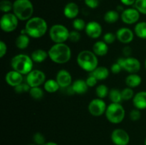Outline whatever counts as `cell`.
<instances>
[{"mask_svg":"<svg viewBox=\"0 0 146 145\" xmlns=\"http://www.w3.org/2000/svg\"><path fill=\"white\" fill-rule=\"evenodd\" d=\"M12 11L19 20L28 21L34 14V6L30 0H15Z\"/></svg>","mask_w":146,"mask_h":145,"instance_id":"4","label":"cell"},{"mask_svg":"<svg viewBox=\"0 0 146 145\" xmlns=\"http://www.w3.org/2000/svg\"><path fill=\"white\" fill-rule=\"evenodd\" d=\"M81 39V34H80L79 31L74 30V31H70L69 37H68V40L71 41V42H78Z\"/></svg>","mask_w":146,"mask_h":145,"instance_id":"39","label":"cell"},{"mask_svg":"<svg viewBox=\"0 0 146 145\" xmlns=\"http://www.w3.org/2000/svg\"><path fill=\"white\" fill-rule=\"evenodd\" d=\"M96 93L98 98L104 99L108 95L109 90H108V88L106 85L101 84V85H98L96 87Z\"/></svg>","mask_w":146,"mask_h":145,"instance_id":"30","label":"cell"},{"mask_svg":"<svg viewBox=\"0 0 146 145\" xmlns=\"http://www.w3.org/2000/svg\"><path fill=\"white\" fill-rule=\"evenodd\" d=\"M44 88L47 92L54 93V92H57L59 90L60 86L57 82L56 80L49 79L46 80V82H44Z\"/></svg>","mask_w":146,"mask_h":145,"instance_id":"26","label":"cell"},{"mask_svg":"<svg viewBox=\"0 0 146 145\" xmlns=\"http://www.w3.org/2000/svg\"><path fill=\"white\" fill-rule=\"evenodd\" d=\"M72 26L74 28V29L76 31H80L82 30H85L86 26V24L85 21L81 18H76L74 19L72 22Z\"/></svg>","mask_w":146,"mask_h":145,"instance_id":"32","label":"cell"},{"mask_svg":"<svg viewBox=\"0 0 146 145\" xmlns=\"http://www.w3.org/2000/svg\"><path fill=\"white\" fill-rule=\"evenodd\" d=\"M141 13L134 7V8H128L124 9L121 12V18L124 24H131L138 23L140 18Z\"/></svg>","mask_w":146,"mask_h":145,"instance_id":"12","label":"cell"},{"mask_svg":"<svg viewBox=\"0 0 146 145\" xmlns=\"http://www.w3.org/2000/svg\"><path fill=\"white\" fill-rule=\"evenodd\" d=\"M86 34L91 38H98L101 36L103 28L101 24L95 21L87 23L85 28Z\"/></svg>","mask_w":146,"mask_h":145,"instance_id":"14","label":"cell"},{"mask_svg":"<svg viewBox=\"0 0 146 145\" xmlns=\"http://www.w3.org/2000/svg\"><path fill=\"white\" fill-rule=\"evenodd\" d=\"M130 119L133 121H138L141 119V113L140 112V109H134L130 112L129 114Z\"/></svg>","mask_w":146,"mask_h":145,"instance_id":"40","label":"cell"},{"mask_svg":"<svg viewBox=\"0 0 146 145\" xmlns=\"http://www.w3.org/2000/svg\"><path fill=\"white\" fill-rule=\"evenodd\" d=\"M29 145H35V144H29Z\"/></svg>","mask_w":146,"mask_h":145,"instance_id":"50","label":"cell"},{"mask_svg":"<svg viewBox=\"0 0 146 145\" xmlns=\"http://www.w3.org/2000/svg\"><path fill=\"white\" fill-rule=\"evenodd\" d=\"M48 57L54 63L64 64L70 61L71 58V50L68 45L63 44H55L48 51Z\"/></svg>","mask_w":146,"mask_h":145,"instance_id":"2","label":"cell"},{"mask_svg":"<svg viewBox=\"0 0 146 145\" xmlns=\"http://www.w3.org/2000/svg\"><path fill=\"white\" fill-rule=\"evenodd\" d=\"M90 74L94 75L98 80H104L109 75V71L105 66H98Z\"/></svg>","mask_w":146,"mask_h":145,"instance_id":"23","label":"cell"},{"mask_svg":"<svg viewBox=\"0 0 146 145\" xmlns=\"http://www.w3.org/2000/svg\"><path fill=\"white\" fill-rule=\"evenodd\" d=\"M57 82L59 85L60 88H68L72 83V76L71 73L66 70H60L56 74V77Z\"/></svg>","mask_w":146,"mask_h":145,"instance_id":"15","label":"cell"},{"mask_svg":"<svg viewBox=\"0 0 146 145\" xmlns=\"http://www.w3.org/2000/svg\"><path fill=\"white\" fill-rule=\"evenodd\" d=\"M119 18V13L115 10H109V11H106V14H104V21L108 24H114L118 21Z\"/></svg>","mask_w":146,"mask_h":145,"instance_id":"28","label":"cell"},{"mask_svg":"<svg viewBox=\"0 0 146 145\" xmlns=\"http://www.w3.org/2000/svg\"><path fill=\"white\" fill-rule=\"evenodd\" d=\"M117 40L123 44H129L133 41L134 38V33L131 29L128 28H121L116 31Z\"/></svg>","mask_w":146,"mask_h":145,"instance_id":"16","label":"cell"},{"mask_svg":"<svg viewBox=\"0 0 146 145\" xmlns=\"http://www.w3.org/2000/svg\"><path fill=\"white\" fill-rule=\"evenodd\" d=\"M144 144L146 145V138H145V142H144Z\"/></svg>","mask_w":146,"mask_h":145,"instance_id":"48","label":"cell"},{"mask_svg":"<svg viewBox=\"0 0 146 145\" xmlns=\"http://www.w3.org/2000/svg\"><path fill=\"white\" fill-rule=\"evenodd\" d=\"M5 80L9 85L15 88L23 82V75L17 71L12 70L9 71L7 73L5 76Z\"/></svg>","mask_w":146,"mask_h":145,"instance_id":"17","label":"cell"},{"mask_svg":"<svg viewBox=\"0 0 146 145\" xmlns=\"http://www.w3.org/2000/svg\"><path fill=\"white\" fill-rule=\"evenodd\" d=\"M116 38V35L113 34L112 32H108L104 34V41L107 44H112Z\"/></svg>","mask_w":146,"mask_h":145,"instance_id":"37","label":"cell"},{"mask_svg":"<svg viewBox=\"0 0 146 145\" xmlns=\"http://www.w3.org/2000/svg\"><path fill=\"white\" fill-rule=\"evenodd\" d=\"M29 94L32 98L35 100H41L44 97V91L40 87H34L31 88Z\"/></svg>","mask_w":146,"mask_h":145,"instance_id":"31","label":"cell"},{"mask_svg":"<svg viewBox=\"0 0 146 145\" xmlns=\"http://www.w3.org/2000/svg\"><path fill=\"white\" fill-rule=\"evenodd\" d=\"M44 145H58L56 143L53 142H46Z\"/></svg>","mask_w":146,"mask_h":145,"instance_id":"47","label":"cell"},{"mask_svg":"<svg viewBox=\"0 0 146 145\" xmlns=\"http://www.w3.org/2000/svg\"><path fill=\"white\" fill-rule=\"evenodd\" d=\"M48 57V52L43 49H36L32 52L31 58L34 63H42Z\"/></svg>","mask_w":146,"mask_h":145,"instance_id":"24","label":"cell"},{"mask_svg":"<svg viewBox=\"0 0 146 145\" xmlns=\"http://www.w3.org/2000/svg\"><path fill=\"white\" fill-rule=\"evenodd\" d=\"M12 70L20 72L22 75H27L33 70L34 61L32 58L26 54H18L11 61Z\"/></svg>","mask_w":146,"mask_h":145,"instance_id":"5","label":"cell"},{"mask_svg":"<svg viewBox=\"0 0 146 145\" xmlns=\"http://www.w3.org/2000/svg\"><path fill=\"white\" fill-rule=\"evenodd\" d=\"M30 37L27 34H21L15 41L16 46L19 49H25L29 46L30 43Z\"/></svg>","mask_w":146,"mask_h":145,"instance_id":"25","label":"cell"},{"mask_svg":"<svg viewBox=\"0 0 146 145\" xmlns=\"http://www.w3.org/2000/svg\"><path fill=\"white\" fill-rule=\"evenodd\" d=\"M7 52V44L4 41H0V58H3Z\"/></svg>","mask_w":146,"mask_h":145,"instance_id":"44","label":"cell"},{"mask_svg":"<svg viewBox=\"0 0 146 145\" xmlns=\"http://www.w3.org/2000/svg\"><path fill=\"white\" fill-rule=\"evenodd\" d=\"M78 66L87 72H93L98 67V60L93 51L84 50L78 54L76 58Z\"/></svg>","mask_w":146,"mask_h":145,"instance_id":"3","label":"cell"},{"mask_svg":"<svg viewBox=\"0 0 146 145\" xmlns=\"http://www.w3.org/2000/svg\"><path fill=\"white\" fill-rule=\"evenodd\" d=\"M111 141L115 145H128L130 136L128 132L123 129H115L111 133Z\"/></svg>","mask_w":146,"mask_h":145,"instance_id":"13","label":"cell"},{"mask_svg":"<svg viewBox=\"0 0 146 145\" xmlns=\"http://www.w3.org/2000/svg\"><path fill=\"white\" fill-rule=\"evenodd\" d=\"M86 82L88 87H94L96 85L97 82H98V80H97L94 75L90 74L89 76H88V78H87V79L86 80Z\"/></svg>","mask_w":146,"mask_h":145,"instance_id":"42","label":"cell"},{"mask_svg":"<svg viewBox=\"0 0 146 145\" xmlns=\"http://www.w3.org/2000/svg\"><path fill=\"white\" fill-rule=\"evenodd\" d=\"M89 87L87 85L86 80L78 79L74 81L71 85V88L73 90L74 93L78 94V95H83L88 91Z\"/></svg>","mask_w":146,"mask_h":145,"instance_id":"20","label":"cell"},{"mask_svg":"<svg viewBox=\"0 0 146 145\" xmlns=\"http://www.w3.org/2000/svg\"><path fill=\"white\" fill-rule=\"evenodd\" d=\"M122 70H123L122 67L121 66V65H120L118 62H116V63H115L113 64L111 67V71L113 74L120 73V72H121Z\"/></svg>","mask_w":146,"mask_h":145,"instance_id":"43","label":"cell"},{"mask_svg":"<svg viewBox=\"0 0 146 145\" xmlns=\"http://www.w3.org/2000/svg\"><path fill=\"white\" fill-rule=\"evenodd\" d=\"M106 104L101 98H95L90 102L88 109L91 115L95 117H99L106 113Z\"/></svg>","mask_w":146,"mask_h":145,"instance_id":"11","label":"cell"},{"mask_svg":"<svg viewBox=\"0 0 146 145\" xmlns=\"http://www.w3.org/2000/svg\"><path fill=\"white\" fill-rule=\"evenodd\" d=\"M121 95H122L123 100L128 101L133 99L135 95L133 90L131 88H125L121 90Z\"/></svg>","mask_w":146,"mask_h":145,"instance_id":"34","label":"cell"},{"mask_svg":"<svg viewBox=\"0 0 146 145\" xmlns=\"http://www.w3.org/2000/svg\"><path fill=\"white\" fill-rule=\"evenodd\" d=\"M93 52L97 56H104L108 52V45L104 41H98L93 45Z\"/></svg>","mask_w":146,"mask_h":145,"instance_id":"21","label":"cell"},{"mask_svg":"<svg viewBox=\"0 0 146 145\" xmlns=\"http://www.w3.org/2000/svg\"><path fill=\"white\" fill-rule=\"evenodd\" d=\"M134 7L141 14L146 15V0H136Z\"/></svg>","mask_w":146,"mask_h":145,"instance_id":"35","label":"cell"},{"mask_svg":"<svg viewBox=\"0 0 146 145\" xmlns=\"http://www.w3.org/2000/svg\"><path fill=\"white\" fill-rule=\"evenodd\" d=\"M120 1H121V2L122 3L123 5L129 7V6L134 5L136 0H120Z\"/></svg>","mask_w":146,"mask_h":145,"instance_id":"46","label":"cell"},{"mask_svg":"<svg viewBox=\"0 0 146 145\" xmlns=\"http://www.w3.org/2000/svg\"><path fill=\"white\" fill-rule=\"evenodd\" d=\"M145 69H146V59H145Z\"/></svg>","mask_w":146,"mask_h":145,"instance_id":"49","label":"cell"},{"mask_svg":"<svg viewBox=\"0 0 146 145\" xmlns=\"http://www.w3.org/2000/svg\"><path fill=\"white\" fill-rule=\"evenodd\" d=\"M33 140L36 145H44L46 143V139L40 132H36L33 136Z\"/></svg>","mask_w":146,"mask_h":145,"instance_id":"36","label":"cell"},{"mask_svg":"<svg viewBox=\"0 0 146 145\" xmlns=\"http://www.w3.org/2000/svg\"><path fill=\"white\" fill-rule=\"evenodd\" d=\"M84 3L90 9H96L99 5V0H84Z\"/></svg>","mask_w":146,"mask_h":145,"instance_id":"41","label":"cell"},{"mask_svg":"<svg viewBox=\"0 0 146 145\" xmlns=\"http://www.w3.org/2000/svg\"><path fill=\"white\" fill-rule=\"evenodd\" d=\"M108 96H109V99L111 101V102L120 103L123 100L121 91L117 88H113V89L110 90Z\"/></svg>","mask_w":146,"mask_h":145,"instance_id":"29","label":"cell"},{"mask_svg":"<svg viewBox=\"0 0 146 145\" xmlns=\"http://www.w3.org/2000/svg\"><path fill=\"white\" fill-rule=\"evenodd\" d=\"M24 29L29 37L39 38L46 34L48 30V24L46 20L41 17H31L26 23Z\"/></svg>","mask_w":146,"mask_h":145,"instance_id":"1","label":"cell"},{"mask_svg":"<svg viewBox=\"0 0 146 145\" xmlns=\"http://www.w3.org/2000/svg\"><path fill=\"white\" fill-rule=\"evenodd\" d=\"M117 62L122 68L130 73H136L141 70V64L139 60L134 57H125L118 59Z\"/></svg>","mask_w":146,"mask_h":145,"instance_id":"9","label":"cell"},{"mask_svg":"<svg viewBox=\"0 0 146 145\" xmlns=\"http://www.w3.org/2000/svg\"><path fill=\"white\" fill-rule=\"evenodd\" d=\"M123 54L125 57H131V54H132V48L128 45L125 46L123 48Z\"/></svg>","mask_w":146,"mask_h":145,"instance_id":"45","label":"cell"},{"mask_svg":"<svg viewBox=\"0 0 146 145\" xmlns=\"http://www.w3.org/2000/svg\"><path fill=\"white\" fill-rule=\"evenodd\" d=\"M79 14V7L75 2H68L64 9V14L67 18L75 19Z\"/></svg>","mask_w":146,"mask_h":145,"instance_id":"18","label":"cell"},{"mask_svg":"<svg viewBox=\"0 0 146 145\" xmlns=\"http://www.w3.org/2000/svg\"><path fill=\"white\" fill-rule=\"evenodd\" d=\"M142 82V78L137 73H130L125 78V84L128 88H134L139 86Z\"/></svg>","mask_w":146,"mask_h":145,"instance_id":"22","label":"cell"},{"mask_svg":"<svg viewBox=\"0 0 146 145\" xmlns=\"http://www.w3.org/2000/svg\"><path fill=\"white\" fill-rule=\"evenodd\" d=\"M0 10L4 14L9 13L13 10V3L9 0H1L0 2Z\"/></svg>","mask_w":146,"mask_h":145,"instance_id":"33","label":"cell"},{"mask_svg":"<svg viewBox=\"0 0 146 145\" xmlns=\"http://www.w3.org/2000/svg\"><path fill=\"white\" fill-rule=\"evenodd\" d=\"M31 87L28 85L27 83H21L18 86L15 87L14 90H15L16 92L18 93H21V92H29Z\"/></svg>","mask_w":146,"mask_h":145,"instance_id":"38","label":"cell"},{"mask_svg":"<svg viewBox=\"0 0 146 145\" xmlns=\"http://www.w3.org/2000/svg\"><path fill=\"white\" fill-rule=\"evenodd\" d=\"M106 119L112 124H119L125 118V111L120 103L111 102L106 110Z\"/></svg>","mask_w":146,"mask_h":145,"instance_id":"6","label":"cell"},{"mask_svg":"<svg viewBox=\"0 0 146 145\" xmlns=\"http://www.w3.org/2000/svg\"><path fill=\"white\" fill-rule=\"evenodd\" d=\"M46 82V75L42 71L35 69L27 75V83L31 88L40 87Z\"/></svg>","mask_w":146,"mask_h":145,"instance_id":"10","label":"cell"},{"mask_svg":"<svg viewBox=\"0 0 146 145\" xmlns=\"http://www.w3.org/2000/svg\"><path fill=\"white\" fill-rule=\"evenodd\" d=\"M134 33L138 38L146 39V21L137 23L134 28Z\"/></svg>","mask_w":146,"mask_h":145,"instance_id":"27","label":"cell"},{"mask_svg":"<svg viewBox=\"0 0 146 145\" xmlns=\"http://www.w3.org/2000/svg\"><path fill=\"white\" fill-rule=\"evenodd\" d=\"M134 107L138 109H146V91H141L135 94L133 98Z\"/></svg>","mask_w":146,"mask_h":145,"instance_id":"19","label":"cell"},{"mask_svg":"<svg viewBox=\"0 0 146 145\" xmlns=\"http://www.w3.org/2000/svg\"><path fill=\"white\" fill-rule=\"evenodd\" d=\"M49 36L55 44H63L68 39L70 31L62 24H54L49 29Z\"/></svg>","mask_w":146,"mask_h":145,"instance_id":"7","label":"cell"},{"mask_svg":"<svg viewBox=\"0 0 146 145\" xmlns=\"http://www.w3.org/2000/svg\"><path fill=\"white\" fill-rule=\"evenodd\" d=\"M19 18L14 13H6L1 16L0 20V26L3 31L10 33L17 28Z\"/></svg>","mask_w":146,"mask_h":145,"instance_id":"8","label":"cell"}]
</instances>
